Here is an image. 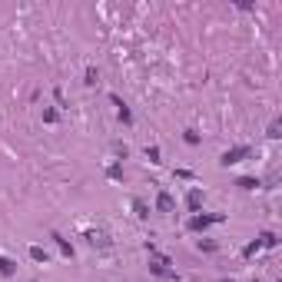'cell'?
<instances>
[{
    "mask_svg": "<svg viewBox=\"0 0 282 282\" xmlns=\"http://www.w3.org/2000/svg\"><path fill=\"white\" fill-rule=\"evenodd\" d=\"M249 153H252L249 146H233V150H226V153L219 156V163H223V166H233V163L246 160V156H249Z\"/></svg>",
    "mask_w": 282,
    "mask_h": 282,
    "instance_id": "obj_1",
    "label": "cell"
},
{
    "mask_svg": "<svg viewBox=\"0 0 282 282\" xmlns=\"http://www.w3.org/2000/svg\"><path fill=\"white\" fill-rule=\"evenodd\" d=\"M87 242H90V246L106 249V246H110V233H106V229H87Z\"/></svg>",
    "mask_w": 282,
    "mask_h": 282,
    "instance_id": "obj_2",
    "label": "cell"
},
{
    "mask_svg": "<svg viewBox=\"0 0 282 282\" xmlns=\"http://www.w3.org/2000/svg\"><path fill=\"white\" fill-rule=\"evenodd\" d=\"M219 219H223V213H213V216H193V219H189V229H193V233H199V229L219 223Z\"/></svg>",
    "mask_w": 282,
    "mask_h": 282,
    "instance_id": "obj_3",
    "label": "cell"
},
{
    "mask_svg": "<svg viewBox=\"0 0 282 282\" xmlns=\"http://www.w3.org/2000/svg\"><path fill=\"white\" fill-rule=\"evenodd\" d=\"M173 206H176V202H173V196H169V193H160V196H156V209H160V213H169Z\"/></svg>",
    "mask_w": 282,
    "mask_h": 282,
    "instance_id": "obj_4",
    "label": "cell"
},
{
    "mask_svg": "<svg viewBox=\"0 0 282 282\" xmlns=\"http://www.w3.org/2000/svg\"><path fill=\"white\" fill-rule=\"evenodd\" d=\"M14 272H17V262L7 256H0V275H14Z\"/></svg>",
    "mask_w": 282,
    "mask_h": 282,
    "instance_id": "obj_5",
    "label": "cell"
},
{
    "mask_svg": "<svg viewBox=\"0 0 282 282\" xmlns=\"http://www.w3.org/2000/svg\"><path fill=\"white\" fill-rule=\"evenodd\" d=\"M199 202H202V193H199V189H189V196H186V206H189V209H199Z\"/></svg>",
    "mask_w": 282,
    "mask_h": 282,
    "instance_id": "obj_6",
    "label": "cell"
},
{
    "mask_svg": "<svg viewBox=\"0 0 282 282\" xmlns=\"http://www.w3.org/2000/svg\"><path fill=\"white\" fill-rule=\"evenodd\" d=\"M113 103L120 106V120H123V123H133V113H129V106H126V103H123V100H120V97H113Z\"/></svg>",
    "mask_w": 282,
    "mask_h": 282,
    "instance_id": "obj_7",
    "label": "cell"
},
{
    "mask_svg": "<svg viewBox=\"0 0 282 282\" xmlns=\"http://www.w3.org/2000/svg\"><path fill=\"white\" fill-rule=\"evenodd\" d=\"M53 239H56V246H60V252H63V256H73V246L63 239V236H56V233H53Z\"/></svg>",
    "mask_w": 282,
    "mask_h": 282,
    "instance_id": "obj_8",
    "label": "cell"
},
{
    "mask_svg": "<svg viewBox=\"0 0 282 282\" xmlns=\"http://www.w3.org/2000/svg\"><path fill=\"white\" fill-rule=\"evenodd\" d=\"M30 259L33 262H47V252H43L40 246H30Z\"/></svg>",
    "mask_w": 282,
    "mask_h": 282,
    "instance_id": "obj_9",
    "label": "cell"
},
{
    "mask_svg": "<svg viewBox=\"0 0 282 282\" xmlns=\"http://www.w3.org/2000/svg\"><path fill=\"white\" fill-rule=\"evenodd\" d=\"M133 213H136L139 219H143V216H150V209H146V202H143V199H133Z\"/></svg>",
    "mask_w": 282,
    "mask_h": 282,
    "instance_id": "obj_10",
    "label": "cell"
},
{
    "mask_svg": "<svg viewBox=\"0 0 282 282\" xmlns=\"http://www.w3.org/2000/svg\"><path fill=\"white\" fill-rule=\"evenodd\" d=\"M279 129H282V123H279V120H272V123H269V133H266V136H269V139H279V136H282Z\"/></svg>",
    "mask_w": 282,
    "mask_h": 282,
    "instance_id": "obj_11",
    "label": "cell"
},
{
    "mask_svg": "<svg viewBox=\"0 0 282 282\" xmlns=\"http://www.w3.org/2000/svg\"><path fill=\"white\" fill-rule=\"evenodd\" d=\"M236 186H239V189H256V186H259V179H252V176H242Z\"/></svg>",
    "mask_w": 282,
    "mask_h": 282,
    "instance_id": "obj_12",
    "label": "cell"
},
{
    "mask_svg": "<svg viewBox=\"0 0 282 282\" xmlns=\"http://www.w3.org/2000/svg\"><path fill=\"white\" fill-rule=\"evenodd\" d=\"M259 249H262V242H259V239H256V242H249V246H246V249H242V256L249 259V256H256V252H259Z\"/></svg>",
    "mask_w": 282,
    "mask_h": 282,
    "instance_id": "obj_13",
    "label": "cell"
},
{
    "mask_svg": "<svg viewBox=\"0 0 282 282\" xmlns=\"http://www.w3.org/2000/svg\"><path fill=\"white\" fill-rule=\"evenodd\" d=\"M146 156H150V163H160V146H146Z\"/></svg>",
    "mask_w": 282,
    "mask_h": 282,
    "instance_id": "obj_14",
    "label": "cell"
},
{
    "mask_svg": "<svg viewBox=\"0 0 282 282\" xmlns=\"http://www.w3.org/2000/svg\"><path fill=\"white\" fill-rule=\"evenodd\" d=\"M259 242H262V246H275V242H279V239H275L272 233H262V236H259Z\"/></svg>",
    "mask_w": 282,
    "mask_h": 282,
    "instance_id": "obj_15",
    "label": "cell"
},
{
    "mask_svg": "<svg viewBox=\"0 0 282 282\" xmlns=\"http://www.w3.org/2000/svg\"><path fill=\"white\" fill-rule=\"evenodd\" d=\"M106 173H110V179H123V169H120V166H116V163H113V166H110V169H106Z\"/></svg>",
    "mask_w": 282,
    "mask_h": 282,
    "instance_id": "obj_16",
    "label": "cell"
},
{
    "mask_svg": "<svg viewBox=\"0 0 282 282\" xmlns=\"http://www.w3.org/2000/svg\"><path fill=\"white\" fill-rule=\"evenodd\" d=\"M186 143H193V146H196V143H199V133H193V129H186Z\"/></svg>",
    "mask_w": 282,
    "mask_h": 282,
    "instance_id": "obj_17",
    "label": "cell"
},
{
    "mask_svg": "<svg viewBox=\"0 0 282 282\" xmlns=\"http://www.w3.org/2000/svg\"><path fill=\"white\" fill-rule=\"evenodd\" d=\"M87 83H90V87L97 83V70H93V66H87Z\"/></svg>",
    "mask_w": 282,
    "mask_h": 282,
    "instance_id": "obj_18",
    "label": "cell"
},
{
    "mask_svg": "<svg viewBox=\"0 0 282 282\" xmlns=\"http://www.w3.org/2000/svg\"><path fill=\"white\" fill-rule=\"evenodd\" d=\"M219 282H233V279H219Z\"/></svg>",
    "mask_w": 282,
    "mask_h": 282,
    "instance_id": "obj_19",
    "label": "cell"
}]
</instances>
